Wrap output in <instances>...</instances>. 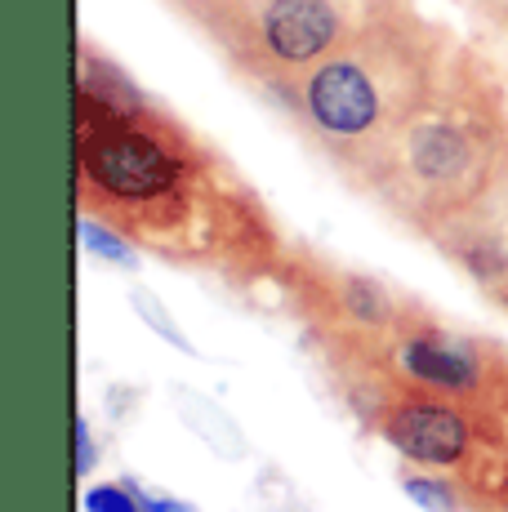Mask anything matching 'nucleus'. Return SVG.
<instances>
[{"label": "nucleus", "instance_id": "obj_5", "mask_svg": "<svg viewBox=\"0 0 508 512\" xmlns=\"http://www.w3.org/2000/svg\"><path fill=\"white\" fill-rule=\"evenodd\" d=\"M406 495L415 499L424 512H464L468 508V499H464V490H459V481L451 477L446 481V472H406Z\"/></svg>", "mask_w": 508, "mask_h": 512}, {"label": "nucleus", "instance_id": "obj_2", "mask_svg": "<svg viewBox=\"0 0 508 512\" xmlns=\"http://www.w3.org/2000/svg\"><path fill=\"white\" fill-rule=\"evenodd\" d=\"M361 192L433 241L482 223L508 196V103L464 45Z\"/></svg>", "mask_w": 508, "mask_h": 512}, {"label": "nucleus", "instance_id": "obj_3", "mask_svg": "<svg viewBox=\"0 0 508 512\" xmlns=\"http://www.w3.org/2000/svg\"><path fill=\"white\" fill-rule=\"evenodd\" d=\"M459 45L410 5L375 18L277 90L308 143L353 187H366L397 130L442 85Z\"/></svg>", "mask_w": 508, "mask_h": 512}, {"label": "nucleus", "instance_id": "obj_12", "mask_svg": "<svg viewBox=\"0 0 508 512\" xmlns=\"http://www.w3.org/2000/svg\"><path fill=\"white\" fill-rule=\"evenodd\" d=\"M495 290H500V299L508 303V281H504V285H495Z\"/></svg>", "mask_w": 508, "mask_h": 512}, {"label": "nucleus", "instance_id": "obj_7", "mask_svg": "<svg viewBox=\"0 0 508 512\" xmlns=\"http://www.w3.org/2000/svg\"><path fill=\"white\" fill-rule=\"evenodd\" d=\"M81 236H85V245H90L94 254H103V259H112V263H134V250H139L134 241H125L116 228L90 219V214H81Z\"/></svg>", "mask_w": 508, "mask_h": 512}, {"label": "nucleus", "instance_id": "obj_1", "mask_svg": "<svg viewBox=\"0 0 508 512\" xmlns=\"http://www.w3.org/2000/svg\"><path fill=\"white\" fill-rule=\"evenodd\" d=\"M76 205L188 268L263 277L286 259L254 187L90 45L76 72Z\"/></svg>", "mask_w": 508, "mask_h": 512}, {"label": "nucleus", "instance_id": "obj_9", "mask_svg": "<svg viewBox=\"0 0 508 512\" xmlns=\"http://www.w3.org/2000/svg\"><path fill=\"white\" fill-rule=\"evenodd\" d=\"M468 9H473L477 18H486V23L495 27V32L508 36V0H464Z\"/></svg>", "mask_w": 508, "mask_h": 512}, {"label": "nucleus", "instance_id": "obj_4", "mask_svg": "<svg viewBox=\"0 0 508 512\" xmlns=\"http://www.w3.org/2000/svg\"><path fill=\"white\" fill-rule=\"evenodd\" d=\"M402 5L406 0H179L232 72L272 94Z\"/></svg>", "mask_w": 508, "mask_h": 512}, {"label": "nucleus", "instance_id": "obj_6", "mask_svg": "<svg viewBox=\"0 0 508 512\" xmlns=\"http://www.w3.org/2000/svg\"><path fill=\"white\" fill-rule=\"evenodd\" d=\"M85 512H148L143 508L139 486L130 481H99L85 490Z\"/></svg>", "mask_w": 508, "mask_h": 512}, {"label": "nucleus", "instance_id": "obj_10", "mask_svg": "<svg viewBox=\"0 0 508 512\" xmlns=\"http://www.w3.org/2000/svg\"><path fill=\"white\" fill-rule=\"evenodd\" d=\"M495 419H500V432H504V450H508V388H504V397L495 401ZM491 512H508V477H504V495H500V504H495Z\"/></svg>", "mask_w": 508, "mask_h": 512}, {"label": "nucleus", "instance_id": "obj_8", "mask_svg": "<svg viewBox=\"0 0 508 512\" xmlns=\"http://www.w3.org/2000/svg\"><path fill=\"white\" fill-rule=\"evenodd\" d=\"M72 432H76V477H90L94 468V437H90V423H85V415L72 419Z\"/></svg>", "mask_w": 508, "mask_h": 512}, {"label": "nucleus", "instance_id": "obj_11", "mask_svg": "<svg viewBox=\"0 0 508 512\" xmlns=\"http://www.w3.org/2000/svg\"><path fill=\"white\" fill-rule=\"evenodd\" d=\"M143 495V508L148 512H197L192 504H179V499H165V495H148V490H139Z\"/></svg>", "mask_w": 508, "mask_h": 512}]
</instances>
